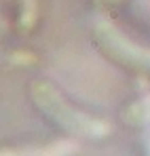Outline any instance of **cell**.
<instances>
[{"label":"cell","mask_w":150,"mask_h":156,"mask_svg":"<svg viewBox=\"0 0 150 156\" xmlns=\"http://www.w3.org/2000/svg\"><path fill=\"white\" fill-rule=\"evenodd\" d=\"M32 99L53 122H57L61 129L70 131V133L87 135V137H104L110 133L108 122L70 108L49 82H40V80L34 82L32 84Z\"/></svg>","instance_id":"cell-1"},{"label":"cell","mask_w":150,"mask_h":156,"mask_svg":"<svg viewBox=\"0 0 150 156\" xmlns=\"http://www.w3.org/2000/svg\"><path fill=\"white\" fill-rule=\"evenodd\" d=\"M76 150L74 141H57L49 148H40L34 152H4L2 156H68Z\"/></svg>","instance_id":"cell-4"},{"label":"cell","mask_w":150,"mask_h":156,"mask_svg":"<svg viewBox=\"0 0 150 156\" xmlns=\"http://www.w3.org/2000/svg\"><path fill=\"white\" fill-rule=\"evenodd\" d=\"M123 120H125L127 125H133V127L150 122V95L137 99L135 104L127 105L125 110H123Z\"/></svg>","instance_id":"cell-3"},{"label":"cell","mask_w":150,"mask_h":156,"mask_svg":"<svg viewBox=\"0 0 150 156\" xmlns=\"http://www.w3.org/2000/svg\"><path fill=\"white\" fill-rule=\"evenodd\" d=\"M36 19V0H24L21 6V27H32Z\"/></svg>","instance_id":"cell-5"},{"label":"cell","mask_w":150,"mask_h":156,"mask_svg":"<svg viewBox=\"0 0 150 156\" xmlns=\"http://www.w3.org/2000/svg\"><path fill=\"white\" fill-rule=\"evenodd\" d=\"M146 146H148V156H150V137H148V141H146Z\"/></svg>","instance_id":"cell-6"},{"label":"cell","mask_w":150,"mask_h":156,"mask_svg":"<svg viewBox=\"0 0 150 156\" xmlns=\"http://www.w3.org/2000/svg\"><path fill=\"white\" fill-rule=\"evenodd\" d=\"M95 38L108 57L119 61L121 66L133 70H150V49H142L125 38L116 27L108 21H100L95 27Z\"/></svg>","instance_id":"cell-2"}]
</instances>
